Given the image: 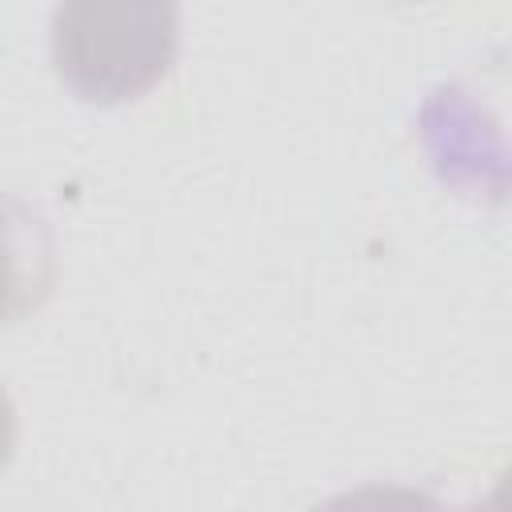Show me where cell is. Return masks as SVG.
<instances>
[{
  "mask_svg": "<svg viewBox=\"0 0 512 512\" xmlns=\"http://www.w3.org/2000/svg\"><path fill=\"white\" fill-rule=\"evenodd\" d=\"M180 8L160 0H76L52 12L56 76L88 104H124L168 76Z\"/></svg>",
  "mask_w": 512,
  "mask_h": 512,
  "instance_id": "1",
  "label": "cell"
},
{
  "mask_svg": "<svg viewBox=\"0 0 512 512\" xmlns=\"http://www.w3.org/2000/svg\"><path fill=\"white\" fill-rule=\"evenodd\" d=\"M56 284V240L40 208L0 196V324L36 312Z\"/></svg>",
  "mask_w": 512,
  "mask_h": 512,
  "instance_id": "2",
  "label": "cell"
},
{
  "mask_svg": "<svg viewBox=\"0 0 512 512\" xmlns=\"http://www.w3.org/2000/svg\"><path fill=\"white\" fill-rule=\"evenodd\" d=\"M312 512H500V492L488 504L448 508L444 500H436L424 488H408V484H364V488H348V492H336V496L320 500Z\"/></svg>",
  "mask_w": 512,
  "mask_h": 512,
  "instance_id": "3",
  "label": "cell"
},
{
  "mask_svg": "<svg viewBox=\"0 0 512 512\" xmlns=\"http://www.w3.org/2000/svg\"><path fill=\"white\" fill-rule=\"evenodd\" d=\"M16 404H12V396H8V388L0 384V472L8 468V460H12V452H16Z\"/></svg>",
  "mask_w": 512,
  "mask_h": 512,
  "instance_id": "4",
  "label": "cell"
}]
</instances>
